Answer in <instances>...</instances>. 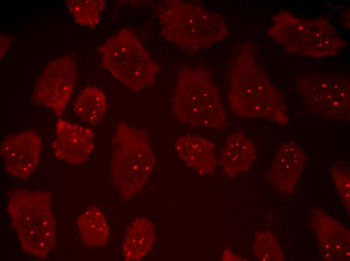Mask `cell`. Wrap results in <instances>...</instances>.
Listing matches in <instances>:
<instances>
[{"label": "cell", "instance_id": "obj_1", "mask_svg": "<svg viewBox=\"0 0 350 261\" xmlns=\"http://www.w3.org/2000/svg\"><path fill=\"white\" fill-rule=\"evenodd\" d=\"M235 50L228 98L235 115L262 118L284 125L288 123L283 96L256 61L251 47Z\"/></svg>", "mask_w": 350, "mask_h": 261}, {"label": "cell", "instance_id": "obj_2", "mask_svg": "<svg viewBox=\"0 0 350 261\" xmlns=\"http://www.w3.org/2000/svg\"><path fill=\"white\" fill-rule=\"evenodd\" d=\"M172 112L181 123L220 130L228 124L226 113L210 73L184 67L178 73Z\"/></svg>", "mask_w": 350, "mask_h": 261}, {"label": "cell", "instance_id": "obj_3", "mask_svg": "<svg viewBox=\"0 0 350 261\" xmlns=\"http://www.w3.org/2000/svg\"><path fill=\"white\" fill-rule=\"evenodd\" d=\"M159 19L162 36L190 53L209 48L230 36L224 18L201 5L169 1Z\"/></svg>", "mask_w": 350, "mask_h": 261}, {"label": "cell", "instance_id": "obj_4", "mask_svg": "<svg viewBox=\"0 0 350 261\" xmlns=\"http://www.w3.org/2000/svg\"><path fill=\"white\" fill-rule=\"evenodd\" d=\"M49 192L15 189L9 196L7 211L23 250L44 259L55 244V220Z\"/></svg>", "mask_w": 350, "mask_h": 261}, {"label": "cell", "instance_id": "obj_5", "mask_svg": "<svg viewBox=\"0 0 350 261\" xmlns=\"http://www.w3.org/2000/svg\"><path fill=\"white\" fill-rule=\"evenodd\" d=\"M112 177L124 198H129L146 183L155 160L149 135L144 129L120 122L112 139Z\"/></svg>", "mask_w": 350, "mask_h": 261}, {"label": "cell", "instance_id": "obj_6", "mask_svg": "<svg viewBox=\"0 0 350 261\" xmlns=\"http://www.w3.org/2000/svg\"><path fill=\"white\" fill-rule=\"evenodd\" d=\"M268 33L286 51L296 55L322 57L337 54L346 46L334 27L323 19H304L282 12Z\"/></svg>", "mask_w": 350, "mask_h": 261}, {"label": "cell", "instance_id": "obj_7", "mask_svg": "<svg viewBox=\"0 0 350 261\" xmlns=\"http://www.w3.org/2000/svg\"><path fill=\"white\" fill-rule=\"evenodd\" d=\"M99 50L103 67L130 89L140 91L153 84L160 68L130 30L121 29Z\"/></svg>", "mask_w": 350, "mask_h": 261}, {"label": "cell", "instance_id": "obj_8", "mask_svg": "<svg viewBox=\"0 0 350 261\" xmlns=\"http://www.w3.org/2000/svg\"><path fill=\"white\" fill-rule=\"evenodd\" d=\"M298 93L310 113L326 120L349 122V83L327 71H316L298 78Z\"/></svg>", "mask_w": 350, "mask_h": 261}, {"label": "cell", "instance_id": "obj_9", "mask_svg": "<svg viewBox=\"0 0 350 261\" xmlns=\"http://www.w3.org/2000/svg\"><path fill=\"white\" fill-rule=\"evenodd\" d=\"M76 77L75 64L71 56H63L52 60L36 83L34 99L52 109L57 116L61 115L71 97Z\"/></svg>", "mask_w": 350, "mask_h": 261}, {"label": "cell", "instance_id": "obj_10", "mask_svg": "<svg viewBox=\"0 0 350 261\" xmlns=\"http://www.w3.org/2000/svg\"><path fill=\"white\" fill-rule=\"evenodd\" d=\"M41 149V138L36 132L28 130L7 137L1 144L0 154L7 171L25 179L37 167Z\"/></svg>", "mask_w": 350, "mask_h": 261}, {"label": "cell", "instance_id": "obj_11", "mask_svg": "<svg viewBox=\"0 0 350 261\" xmlns=\"http://www.w3.org/2000/svg\"><path fill=\"white\" fill-rule=\"evenodd\" d=\"M310 224L317 237L324 260H349L350 233L346 227L319 208L313 210Z\"/></svg>", "mask_w": 350, "mask_h": 261}, {"label": "cell", "instance_id": "obj_12", "mask_svg": "<svg viewBox=\"0 0 350 261\" xmlns=\"http://www.w3.org/2000/svg\"><path fill=\"white\" fill-rule=\"evenodd\" d=\"M56 126V137L52 144L55 156L74 165L86 161L95 146L93 130L62 119Z\"/></svg>", "mask_w": 350, "mask_h": 261}, {"label": "cell", "instance_id": "obj_13", "mask_svg": "<svg viewBox=\"0 0 350 261\" xmlns=\"http://www.w3.org/2000/svg\"><path fill=\"white\" fill-rule=\"evenodd\" d=\"M306 161L304 150L295 141L281 145L276 152L271 170V180L280 192L292 194L301 177Z\"/></svg>", "mask_w": 350, "mask_h": 261}, {"label": "cell", "instance_id": "obj_14", "mask_svg": "<svg viewBox=\"0 0 350 261\" xmlns=\"http://www.w3.org/2000/svg\"><path fill=\"white\" fill-rule=\"evenodd\" d=\"M255 157L252 142L241 131L231 133L221 151L219 164L224 174L237 177L248 170Z\"/></svg>", "mask_w": 350, "mask_h": 261}, {"label": "cell", "instance_id": "obj_15", "mask_svg": "<svg viewBox=\"0 0 350 261\" xmlns=\"http://www.w3.org/2000/svg\"><path fill=\"white\" fill-rule=\"evenodd\" d=\"M175 148L179 157L200 175L213 173L217 160L211 141L200 136L187 135L176 140Z\"/></svg>", "mask_w": 350, "mask_h": 261}, {"label": "cell", "instance_id": "obj_16", "mask_svg": "<svg viewBox=\"0 0 350 261\" xmlns=\"http://www.w3.org/2000/svg\"><path fill=\"white\" fill-rule=\"evenodd\" d=\"M155 240V228L152 222L145 218L135 220L127 231L122 246L125 259H141L151 249Z\"/></svg>", "mask_w": 350, "mask_h": 261}, {"label": "cell", "instance_id": "obj_17", "mask_svg": "<svg viewBox=\"0 0 350 261\" xmlns=\"http://www.w3.org/2000/svg\"><path fill=\"white\" fill-rule=\"evenodd\" d=\"M77 223L80 236L86 245L92 247L105 245L109 229L105 216L98 207L93 206L85 209Z\"/></svg>", "mask_w": 350, "mask_h": 261}, {"label": "cell", "instance_id": "obj_18", "mask_svg": "<svg viewBox=\"0 0 350 261\" xmlns=\"http://www.w3.org/2000/svg\"><path fill=\"white\" fill-rule=\"evenodd\" d=\"M106 97L96 86L84 88L76 98L73 109L84 122L96 125L102 120L107 109Z\"/></svg>", "mask_w": 350, "mask_h": 261}, {"label": "cell", "instance_id": "obj_19", "mask_svg": "<svg viewBox=\"0 0 350 261\" xmlns=\"http://www.w3.org/2000/svg\"><path fill=\"white\" fill-rule=\"evenodd\" d=\"M106 3L103 0H68L67 8L75 22L84 26L93 27L100 20V14Z\"/></svg>", "mask_w": 350, "mask_h": 261}, {"label": "cell", "instance_id": "obj_20", "mask_svg": "<svg viewBox=\"0 0 350 261\" xmlns=\"http://www.w3.org/2000/svg\"><path fill=\"white\" fill-rule=\"evenodd\" d=\"M252 251L259 260H285L284 253L277 238L270 231L258 232L255 234Z\"/></svg>", "mask_w": 350, "mask_h": 261}, {"label": "cell", "instance_id": "obj_21", "mask_svg": "<svg viewBox=\"0 0 350 261\" xmlns=\"http://www.w3.org/2000/svg\"><path fill=\"white\" fill-rule=\"evenodd\" d=\"M330 172L338 194L347 211L350 207L349 163L338 161L330 168Z\"/></svg>", "mask_w": 350, "mask_h": 261}, {"label": "cell", "instance_id": "obj_22", "mask_svg": "<svg viewBox=\"0 0 350 261\" xmlns=\"http://www.w3.org/2000/svg\"><path fill=\"white\" fill-rule=\"evenodd\" d=\"M13 39L10 37L1 35V59L5 55Z\"/></svg>", "mask_w": 350, "mask_h": 261}, {"label": "cell", "instance_id": "obj_23", "mask_svg": "<svg viewBox=\"0 0 350 261\" xmlns=\"http://www.w3.org/2000/svg\"><path fill=\"white\" fill-rule=\"evenodd\" d=\"M222 260H246L244 258L234 254L229 248L226 249L222 253Z\"/></svg>", "mask_w": 350, "mask_h": 261}]
</instances>
